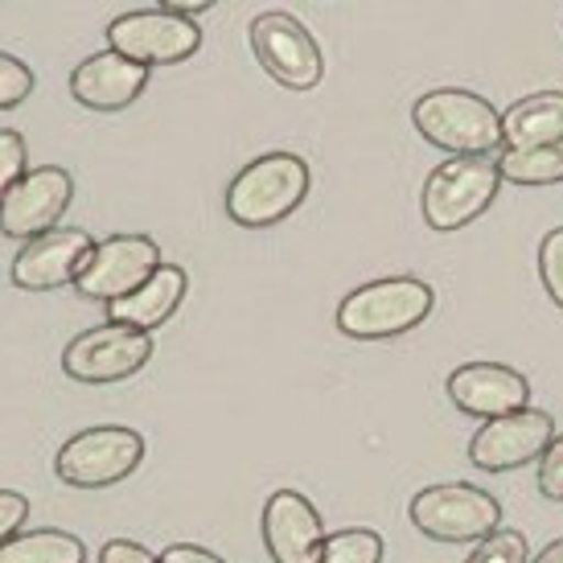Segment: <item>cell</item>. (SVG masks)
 <instances>
[{"mask_svg": "<svg viewBox=\"0 0 563 563\" xmlns=\"http://www.w3.org/2000/svg\"><path fill=\"white\" fill-rule=\"evenodd\" d=\"M161 9H169V13L189 16V21H194L198 13H206V9H214V0H165Z\"/></svg>", "mask_w": 563, "mask_h": 563, "instance_id": "30", "label": "cell"}, {"mask_svg": "<svg viewBox=\"0 0 563 563\" xmlns=\"http://www.w3.org/2000/svg\"><path fill=\"white\" fill-rule=\"evenodd\" d=\"M411 527L437 543H482L501 531V506L494 494H485L470 482L428 485L407 501Z\"/></svg>", "mask_w": 563, "mask_h": 563, "instance_id": "5", "label": "cell"}, {"mask_svg": "<svg viewBox=\"0 0 563 563\" xmlns=\"http://www.w3.org/2000/svg\"><path fill=\"white\" fill-rule=\"evenodd\" d=\"M449 399L456 404V411L489 423L531 407V383L522 371L501 362H465L449 375Z\"/></svg>", "mask_w": 563, "mask_h": 563, "instance_id": "14", "label": "cell"}, {"mask_svg": "<svg viewBox=\"0 0 563 563\" xmlns=\"http://www.w3.org/2000/svg\"><path fill=\"white\" fill-rule=\"evenodd\" d=\"M148 75H153L148 66H136L128 63L124 54L103 49L70 70V95H75V103L91 111H124L144 95Z\"/></svg>", "mask_w": 563, "mask_h": 563, "instance_id": "16", "label": "cell"}, {"mask_svg": "<svg viewBox=\"0 0 563 563\" xmlns=\"http://www.w3.org/2000/svg\"><path fill=\"white\" fill-rule=\"evenodd\" d=\"M99 563H161V555H153L144 543H132V539H108L99 551Z\"/></svg>", "mask_w": 563, "mask_h": 563, "instance_id": "28", "label": "cell"}, {"mask_svg": "<svg viewBox=\"0 0 563 563\" xmlns=\"http://www.w3.org/2000/svg\"><path fill=\"white\" fill-rule=\"evenodd\" d=\"M411 124L423 141L453 157H489L506 144L501 111L465 87H440V91L420 95L411 108Z\"/></svg>", "mask_w": 563, "mask_h": 563, "instance_id": "2", "label": "cell"}, {"mask_svg": "<svg viewBox=\"0 0 563 563\" xmlns=\"http://www.w3.org/2000/svg\"><path fill=\"white\" fill-rule=\"evenodd\" d=\"M264 548L276 563H321L325 522L300 489H276L264 501Z\"/></svg>", "mask_w": 563, "mask_h": 563, "instance_id": "15", "label": "cell"}, {"mask_svg": "<svg viewBox=\"0 0 563 563\" xmlns=\"http://www.w3.org/2000/svg\"><path fill=\"white\" fill-rule=\"evenodd\" d=\"M95 251V239L82 227H58L49 235L21 243V251L13 255L9 276L21 292H54L63 284L79 280L87 255Z\"/></svg>", "mask_w": 563, "mask_h": 563, "instance_id": "13", "label": "cell"}, {"mask_svg": "<svg viewBox=\"0 0 563 563\" xmlns=\"http://www.w3.org/2000/svg\"><path fill=\"white\" fill-rule=\"evenodd\" d=\"M465 563H531V548H527V534L522 531H498L482 539L470 551Z\"/></svg>", "mask_w": 563, "mask_h": 563, "instance_id": "23", "label": "cell"}, {"mask_svg": "<svg viewBox=\"0 0 563 563\" xmlns=\"http://www.w3.org/2000/svg\"><path fill=\"white\" fill-rule=\"evenodd\" d=\"M144 461V437L120 423L87 428L79 437H70L54 456V473L75 489H108L124 482L128 473H136Z\"/></svg>", "mask_w": 563, "mask_h": 563, "instance_id": "6", "label": "cell"}, {"mask_svg": "<svg viewBox=\"0 0 563 563\" xmlns=\"http://www.w3.org/2000/svg\"><path fill=\"white\" fill-rule=\"evenodd\" d=\"M186 288H189V276L186 267L177 264H161L144 288H136L132 297L115 300L108 305V321L111 325H128V329H141V333H153L157 325H165L173 313H177V305L186 300Z\"/></svg>", "mask_w": 563, "mask_h": 563, "instance_id": "17", "label": "cell"}, {"mask_svg": "<svg viewBox=\"0 0 563 563\" xmlns=\"http://www.w3.org/2000/svg\"><path fill=\"white\" fill-rule=\"evenodd\" d=\"M70 198H75V177L66 169L58 165L30 169L0 206V235L33 243V239L58 231L63 214L70 210Z\"/></svg>", "mask_w": 563, "mask_h": 563, "instance_id": "12", "label": "cell"}, {"mask_svg": "<svg viewBox=\"0 0 563 563\" xmlns=\"http://www.w3.org/2000/svg\"><path fill=\"white\" fill-rule=\"evenodd\" d=\"M108 46L124 54L136 66H177L194 58L202 49V30L198 21L177 16L169 9H141V13H124L108 25Z\"/></svg>", "mask_w": 563, "mask_h": 563, "instance_id": "8", "label": "cell"}, {"mask_svg": "<svg viewBox=\"0 0 563 563\" xmlns=\"http://www.w3.org/2000/svg\"><path fill=\"white\" fill-rule=\"evenodd\" d=\"M555 437H560V432H555V420H551L543 407H522L515 416L489 420L473 432L470 461H473V470H482V473L522 470V465L543 461Z\"/></svg>", "mask_w": 563, "mask_h": 563, "instance_id": "11", "label": "cell"}, {"mask_svg": "<svg viewBox=\"0 0 563 563\" xmlns=\"http://www.w3.org/2000/svg\"><path fill=\"white\" fill-rule=\"evenodd\" d=\"M531 563H563V539H555V543H548V548L539 551Z\"/></svg>", "mask_w": 563, "mask_h": 563, "instance_id": "31", "label": "cell"}, {"mask_svg": "<svg viewBox=\"0 0 563 563\" xmlns=\"http://www.w3.org/2000/svg\"><path fill=\"white\" fill-rule=\"evenodd\" d=\"M247 37L260 66L288 91H313L325 79V54L292 13H260L251 21Z\"/></svg>", "mask_w": 563, "mask_h": 563, "instance_id": "7", "label": "cell"}, {"mask_svg": "<svg viewBox=\"0 0 563 563\" xmlns=\"http://www.w3.org/2000/svg\"><path fill=\"white\" fill-rule=\"evenodd\" d=\"M501 189L498 161L489 157H449L428 173L420 194L423 222L437 235H453L473 219H482Z\"/></svg>", "mask_w": 563, "mask_h": 563, "instance_id": "4", "label": "cell"}, {"mask_svg": "<svg viewBox=\"0 0 563 563\" xmlns=\"http://www.w3.org/2000/svg\"><path fill=\"white\" fill-rule=\"evenodd\" d=\"M539 280H543L551 305L563 313V227L539 239Z\"/></svg>", "mask_w": 563, "mask_h": 563, "instance_id": "22", "label": "cell"}, {"mask_svg": "<svg viewBox=\"0 0 563 563\" xmlns=\"http://www.w3.org/2000/svg\"><path fill=\"white\" fill-rule=\"evenodd\" d=\"M501 181L510 186H560L563 181V141L539 148H506L498 157Z\"/></svg>", "mask_w": 563, "mask_h": 563, "instance_id": "20", "label": "cell"}, {"mask_svg": "<svg viewBox=\"0 0 563 563\" xmlns=\"http://www.w3.org/2000/svg\"><path fill=\"white\" fill-rule=\"evenodd\" d=\"M506 148H539L563 141V91H539L518 99L501 115Z\"/></svg>", "mask_w": 563, "mask_h": 563, "instance_id": "18", "label": "cell"}, {"mask_svg": "<svg viewBox=\"0 0 563 563\" xmlns=\"http://www.w3.org/2000/svg\"><path fill=\"white\" fill-rule=\"evenodd\" d=\"M321 563H383V534L371 527H345L325 539Z\"/></svg>", "mask_w": 563, "mask_h": 563, "instance_id": "21", "label": "cell"}, {"mask_svg": "<svg viewBox=\"0 0 563 563\" xmlns=\"http://www.w3.org/2000/svg\"><path fill=\"white\" fill-rule=\"evenodd\" d=\"M165 264L161 260L157 239L148 235H111L103 243H95L87 255L75 292L82 300H99V305H115V300L132 297L136 288L148 284V276Z\"/></svg>", "mask_w": 563, "mask_h": 563, "instance_id": "9", "label": "cell"}, {"mask_svg": "<svg viewBox=\"0 0 563 563\" xmlns=\"http://www.w3.org/2000/svg\"><path fill=\"white\" fill-rule=\"evenodd\" d=\"M539 494L548 501H563V432L551 440L548 456L539 461Z\"/></svg>", "mask_w": 563, "mask_h": 563, "instance_id": "26", "label": "cell"}, {"mask_svg": "<svg viewBox=\"0 0 563 563\" xmlns=\"http://www.w3.org/2000/svg\"><path fill=\"white\" fill-rule=\"evenodd\" d=\"M21 177H25V141L13 128H0V206Z\"/></svg>", "mask_w": 563, "mask_h": 563, "instance_id": "25", "label": "cell"}, {"mask_svg": "<svg viewBox=\"0 0 563 563\" xmlns=\"http://www.w3.org/2000/svg\"><path fill=\"white\" fill-rule=\"evenodd\" d=\"M25 518H30V498L16 494V489H0V543L21 534Z\"/></svg>", "mask_w": 563, "mask_h": 563, "instance_id": "27", "label": "cell"}, {"mask_svg": "<svg viewBox=\"0 0 563 563\" xmlns=\"http://www.w3.org/2000/svg\"><path fill=\"white\" fill-rule=\"evenodd\" d=\"M161 563H227V560L206 548H194V543H173V548L161 551Z\"/></svg>", "mask_w": 563, "mask_h": 563, "instance_id": "29", "label": "cell"}, {"mask_svg": "<svg viewBox=\"0 0 563 563\" xmlns=\"http://www.w3.org/2000/svg\"><path fill=\"white\" fill-rule=\"evenodd\" d=\"M153 358V338L141 329L128 325H95L79 338H70L63 350V371L75 383H124L136 371H144V362Z\"/></svg>", "mask_w": 563, "mask_h": 563, "instance_id": "10", "label": "cell"}, {"mask_svg": "<svg viewBox=\"0 0 563 563\" xmlns=\"http://www.w3.org/2000/svg\"><path fill=\"white\" fill-rule=\"evenodd\" d=\"M33 87H37V75H33L30 66L0 49V111L21 108L33 95Z\"/></svg>", "mask_w": 563, "mask_h": 563, "instance_id": "24", "label": "cell"}, {"mask_svg": "<svg viewBox=\"0 0 563 563\" xmlns=\"http://www.w3.org/2000/svg\"><path fill=\"white\" fill-rule=\"evenodd\" d=\"M313 173L297 153H264L231 177L227 186V214L247 231L276 227L288 214H297L309 198Z\"/></svg>", "mask_w": 563, "mask_h": 563, "instance_id": "1", "label": "cell"}, {"mask_svg": "<svg viewBox=\"0 0 563 563\" xmlns=\"http://www.w3.org/2000/svg\"><path fill=\"white\" fill-rule=\"evenodd\" d=\"M0 563H87V548L79 534L42 527V531H21L9 543H0Z\"/></svg>", "mask_w": 563, "mask_h": 563, "instance_id": "19", "label": "cell"}, {"mask_svg": "<svg viewBox=\"0 0 563 563\" xmlns=\"http://www.w3.org/2000/svg\"><path fill=\"white\" fill-rule=\"evenodd\" d=\"M437 292L420 276H383L354 288L338 305V329L354 342H383V338H404L416 325L432 317Z\"/></svg>", "mask_w": 563, "mask_h": 563, "instance_id": "3", "label": "cell"}]
</instances>
